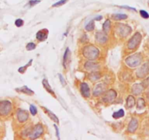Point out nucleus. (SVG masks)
Masks as SVG:
<instances>
[{
    "label": "nucleus",
    "mask_w": 149,
    "mask_h": 140,
    "mask_svg": "<svg viewBox=\"0 0 149 140\" xmlns=\"http://www.w3.org/2000/svg\"><path fill=\"white\" fill-rule=\"evenodd\" d=\"M82 53L85 58H86L87 59L90 61H94V60H96V58H98L99 57L100 50L95 46L92 45H89L83 48Z\"/></svg>",
    "instance_id": "obj_1"
},
{
    "label": "nucleus",
    "mask_w": 149,
    "mask_h": 140,
    "mask_svg": "<svg viewBox=\"0 0 149 140\" xmlns=\"http://www.w3.org/2000/svg\"><path fill=\"white\" fill-rule=\"evenodd\" d=\"M143 57L140 53H135L126 58L125 63L127 66L131 68H135L138 67L142 63Z\"/></svg>",
    "instance_id": "obj_2"
},
{
    "label": "nucleus",
    "mask_w": 149,
    "mask_h": 140,
    "mask_svg": "<svg viewBox=\"0 0 149 140\" xmlns=\"http://www.w3.org/2000/svg\"><path fill=\"white\" fill-rule=\"evenodd\" d=\"M142 40V35L139 32L135 33L129 40L127 43V48L130 50H135L136 49Z\"/></svg>",
    "instance_id": "obj_3"
},
{
    "label": "nucleus",
    "mask_w": 149,
    "mask_h": 140,
    "mask_svg": "<svg viewBox=\"0 0 149 140\" xmlns=\"http://www.w3.org/2000/svg\"><path fill=\"white\" fill-rule=\"evenodd\" d=\"M115 32L121 37H125L132 32V29L128 25L119 24L115 28Z\"/></svg>",
    "instance_id": "obj_4"
},
{
    "label": "nucleus",
    "mask_w": 149,
    "mask_h": 140,
    "mask_svg": "<svg viewBox=\"0 0 149 140\" xmlns=\"http://www.w3.org/2000/svg\"><path fill=\"white\" fill-rule=\"evenodd\" d=\"M12 110V104L10 101L3 100L0 102V115H8Z\"/></svg>",
    "instance_id": "obj_5"
},
{
    "label": "nucleus",
    "mask_w": 149,
    "mask_h": 140,
    "mask_svg": "<svg viewBox=\"0 0 149 140\" xmlns=\"http://www.w3.org/2000/svg\"><path fill=\"white\" fill-rule=\"evenodd\" d=\"M44 132V128L42 124L38 123L36 126H34V128L31 133H29V138L31 139H35L39 138L40 136L43 134Z\"/></svg>",
    "instance_id": "obj_6"
},
{
    "label": "nucleus",
    "mask_w": 149,
    "mask_h": 140,
    "mask_svg": "<svg viewBox=\"0 0 149 140\" xmlns=\"http://www.w3.org/2000/svg\"><path fill=\"white\" fill-rule=\"evenodd\" d=\"M116 96H117V93L116 92L113 90V89H111L105 92L104 93V96L102 97V101L105 103H112L116 98Z\"/></svg>",
    "instance_id": "obj_7"
},
{
    "label": "nucleus",
    "mask_w": 149,
    "mask_h": 140,
    "mask_svg": "<svg viewBox=\"0 0 149 140\" xmlns=\"http://www.w3.org/2000/svg\"><path fill=\"white\" fill-rule=\"evenodd\" d=\"M149 72V63H145L143 64L140 67L137 69L136 74L139 78H143L146 77Z\"/></svg>",
    "instance_id": "obj_8"
},
{
    "label": "nucleus",
    "mask_w": 149,
    "mask_h": 140,
    "mask_svg": "<svg viewBox=\"0 0 149 140\" xmlns=\"http://www.w3.org/2000/svg\"><path fill=\"white\" fill-rule=\"evenodd\" d=\"M107 34L105 32H102V31H99L97 32L95 35V41L96 43L100 44V45H104L107 42Z\"/></svg>",
    "instance_id": "obj_9"
},
{
    "label": "nucleus",
    "mask_w": 149,
    "mask_h": 140,
    "mask_svg": "<svg viewBox=\"0 0 149 140\" xmlns=\"http://www.w3.org/2000/svg\"><path fill=\"white\" fill-rule=\"evenodd\" d=\"M80 90L82 96L84 98H89L91 96L90 88L88 87V84L86 82H81L80 85Z\"/></svg>",
    "instance_id": "obj_10"
},
{
    "label": "nucleus",
    "mask_w": 149,
    "mask_h": 140,
    "mask_svg": "<svg viewBox=\"0 0 149 140\" xmlns=\"http://www.w3.org/2000/svg\"><path fill=\"white\" fill-rule=\"evenodd\" d=\"M48 31L47 29H43L36 34V39L39 42H44L48 38Z\"/></svg>",
    "instance_id": "obj_11"
},
{
    "label": "nucleus",
    "mask_w": 149,
    "mask_h": 140,
    "mask_svg": "<svg viewBox=\"0 0 149 140\" xmlns=\"http://www.w3.org/2000/svg\"><path fill=\"white\" fill-rule=\"evenodd\" d=\"M29 118V113L26 110H19L17 112V119L20 123H24Z\"/></svg>",
    "instance_id": "obj_12"
},
{
    "label": "nucleus",
    "mask_w": 149,
    "mask_h": 140,
    "mask_svg": "<svg viewBox=\"0 0 149 140\" xmlns=\"http://www.w3.org/2000/svg\"><path fill=\"white\" fill-rule=\"evenodd\" d=\"M70 61V50L69 48H67L63 56V67L65 69H67Z\"/></svg>",
    "instance_id": "obj_13"
},
{
    "label": "nucleus",
    "mask_w": 149,
    "mask_h": 140,
    "mask_svg": "<svg viewBox=\"0 0 149 140\" xmlns=\"http://www.w3.org/2000/svg\"><path fill=\"white\" fill-rule=\"evenodd\" d=\"M105 91V85L103 83H99L94 88L93 95L96 97L102 95V93H104Z\"/></svg>",
    "instance_id": "obj_14"
},
{
    "label": "nucleus",
    "mask_w": 149,
    "mask_h": 140,
    "mask_svg": "<svg viewBox=\"0 0 149 140\" xmlns=\"http://www.w3.org/2000/svg\"><path fill=\"white\" fill-rule=\"evenodd\" d=\"M41 108L43 110V112L47 115L49 117V118L50 119H51L53 122H55V123H56L57 124L59 123V120H58V117L53 112L51 111V110H49L48 108H46V107H45V106H41Z\"/></svg>",
    "instance_id": "obj_15"
},
{
    "label": "nucleus",
    "mask_w": 149,
    "mask_h": 140,
    "mask_svg": "<svg viewBox=\"0 0 149 140\" xmlns=\"http://www.w3.org/2000/svg\"><path fill=\"white\" fill-rule=\"evenodd\" d=\"M85 69L87 71H91V72H96L100 69V65L98 63L92 62V61H87L85 63Z\"/></svg>",
    "instance_id": "obj_16"
},
{
    "label": "nucleus",
    "mask_w": 149,
    "mask_h": 140,
    "mask_svg": "<svg viewBox=\"0 0 149 140\" xmlns=\"http://www.w3.org/2000/svg\"><path fill=\"white\" fill-rule=\"evenodd\" d=\"M15 91H17L19 93H24V94L28 95V96H32V95L34 94V92L33 91H32L31 89H29L26 85H24L23 87L15 88Z\"/></svg>",
    "instance_id": "obj_17"
},
{
    "label": "nucleus",
    "mask_w": 149,
    "mask_h": 140,
    "mask_svg": "<svg viewBox=\"0 0 149 140\" xmlns=\"http://www.w3.org/2000/svg\"><path fill=\"white\" fill-rule=\"evenodd\" d=\"M138 127V121L135 118H132L130 122V124L128 126V131L130 133H135Z\"/></svg>",
    "instance_id": "obj_18"
},
{
    "label": "nucleus",
    "mask_w": 149,
    "mask_h": 140,
    "mask_svg": "<svg viewBox=\"0 0 149 140\" xmlns=\"http://www.w3.org/2000/svg\"><path fill=\"white\" fill-rule=\"evenodd\" d=\"M43 85L44 88L45 89L46 91L48 92L51 95H52L54 98H56V94H55V92L53 91V89H52L51 87V85H49L47 79H43Z\"/></svg>",
    "instance_id": "obj_19"
},
{
    "label": "nucleus",
    "mask_w": 149,
    "mask_h": 140,
    "mask_svg": "<svg viewBox=\"0 0 149 140\" xmlns=\"http://www.w3.org/2000/svg\"><path fill=\"white\" fill-rule=\"evenodd\" d=\"M143 86L142 84H135L133 86H132V93L135 94V95H139L142 92H143Z\"/></svg>",
    "instance_id": "obj_20"
},
{
    "label": "nucleus",
    "mask_w": 149,
    "mask_h": 140,
    "mask_svg": "<svg viewBox=\"0 0 149 140\" xmlns=\"http://www.w3.org/2000/svg\"><path fill=\"white\" fill-rule=\"evenodd\" d=\"M135 105V99L134 96H129L126 99V107L127 108H132Z\"/></svg>",
    "instance_id": "obj_21"
},
{
    "label": "nucleus",
    "mask_w": 149,
    "mask_h": 140,
    "mask_svg": "<svg viewBox=\"0 0 149 140\" xmlns=\"http://www.w3.org/2000/svg\"><path fill=\"white\" fill-rule=\"evenodd\" d=\"M102 29H103V31L107 34L110 31L111 29V20H106L104 23V24L102 26Z\"/></svg>",
    "instance_id": "obj_22"
},
{
    "label": "nucleus",
    "mask_w": 149,
    "mask_h": 140,
    "mask_svg": "<svg viewBox=\"0 0 149 140\" xmlns=\"http://www.w3.org/2000/svg\"><path fill=\"white\" fill-rule=\"evenodd\" d=\"M128 18V16L125 14H113L112 15V18L115 20H125Z\"/></svg>",
    "instance_id": "obj_23"
},
{
    "label": "nucleus",
    "mask_w": 149,
    "mask_h": 140,
    "mask_svg": "<svg viewBox=\"0 0 149 140\" xmlns=\"http://www.w3.org/2000/svg\"><path fill=\"white\" fill-rule=\"evenodd\" d=\"M32 61H33V60H32V59H30L29 62L26 63L25 66H24V67H20L19 69H18V72L21 73V74H24V73L25 72L26 70H27V68L29 67H30V66L32 65Z\"/></svg>",
    "instance_id": "obj_24"
},
{
    "label": "nucleus",
    "mask_w": 149,
    "mask_h": 140,
    "mask_svg": "<svg viewBox=\"0 0 149 140\" xmlns=\"http://www.w3.org/2000/svg\"><path fill=\"white\" fill-rule=\"evenodd\" d=\"M124 116V111L122 109L119 110L118 111L115 112L113 114V117L115 118V119H118V118H121V117H122Z\"/></svg>",
    "instance_id": "obj_25"
},
{
    "label": "nucleus",
    "mask_w": 149,
    "mask_h": 140,
    "mask_svg": "<svg viewBox=\"0 0 149 140\" xmlns=\"http://www.w3.org/2000/svg\"><path fill=\"white\" fill-rule=\"evenodd\" d=\"M94 27H95V25H94V20H91L90 22H88L87 25L86 26V27H85V29L86 31H93L94 29Z\"/></svg>",
    "instance_id": "obj_26"
},
{
    "label": "nucleus",
    "mask_w": 149,
    "mask_h": 140,
    "mask_svg": "<svg viewBox=\"0 0 149 140\" xmlns=\"http://www.w3.org/2000/svg\"><path fill=\"white\" fill-rule=\"evenodd\" d=\"M145 105V100L143 98H139L137 100V109H143L144 108Z\"/></svg>",
    "instance_id": "obj_27"
},
{
    "label": "nucleus",
    "mask_w": 149,
    "mask_h": 140,
    "mask_svg": "<svg viewBox=\"0 0 149 140\" xmlns=\"http://www.w3.org/2000/svg\"><path fill=\"white\" fill-rule=\"evenodd\" d=\"M68 0H59L58 2H56L55 4H53L52 5V7H60V6H62L63 5H64V4H66Z\"/></svg>",
    "instance_id": "obj_28"
},
{
    "label": "nucleus",
    "mask_w": 149,
    "mask_h": 140,
    "mask_svg": "<svg viewBox=\"0 0 149 140\" xmlns=\"http://www.w3.org/2000/svg\"><path fill=\"white\" fill-rule=\"evenodd\" d=\"M29 110H30L31 114H32L33 116L36 115L37 113V107L34 106V105H33V104H31V105H30V109H29Z\"/></svg>",
    "instance_id": "obj_29"
},
{
    "label": "nucleus",
    "mask_w": 149,
    "mask_h": 140,
    "mask_svg": "<svg viewBox=\"0 0 149 140\" xmlns=\"http://www.w3.org/2000/svg\"><path fill=\"white\" fill-rule=\"evenodd\" d=\"M36 48V45L33 42H29L26 45V49L27 50H33L34 49Z\"/></svg>",
    "instance_id": "obj_30"
},
{
    "label": "nucleus",
    "mask_w": 149,
    "mask_h": 140,
    "mask_svg": "<svg viewBox=\"0 0 149 140\" xmlns=\"http://www.w3.org/2000/svg\"><path fill=\"white\" fill-rule=\"evenodd\" d=\"M140 14L142 16V18H143L145 19H148L149 18V14L145 11V10H140Z\"/></svg>",
    "instance_id": "obj_31"
},
{
    "label": "nucleus",
    "mask_w": 149,
    "mask_h": 140,
    "mask_svg": "<svg viewBox=\"0 0 149 140\" xmlns=\"http://www.w3.org/2000/svg\"><path fill=\"white\" fill-rule=\"evenodd\" d=\"M24 24V21L22 19H17L15 21V26H17V27H21V26H22Z\"/></svg>",
    "instance_id": "obj_32"
},
{
    "label": "nucleus",
    "mask_w": 149,
    "mask_h": 140,
    "mask_svg": "<svg viewBox=\"0 0 149 140\" xmlns=\"http://www.w3.org/2000/svg\"><path fill=\"white\" fill-rule=\"evenodd\" d=\"M40 2V0H30L29 2V5L30 7H33V6H35L36 5H37Z\"/></svg>",
    "instance_id": "obj_33"
},
{
    "label": "nucleus",
    "mask_w": 149,
    "mask_h": 140,
    "mask_svg": "<svg viewBox=\"0 0 149 140\" xmlns=\"http://www.w3.org/2000/svg\"><path fill=\"white\" fill-rule=\"evenodd\" d=\"M58 77H59V80H60V82L62 83L63 86H65L67 85V82H66V80H64V78L63 77V76L61 74H58Z\"/></svg>",
    "instance_id": "obj_34"
},
{
    "label": "nucleus",
    "mask_w": 149,
    "mask_h": 140,
    "mask_svg": "<svg viewBox=\"0 0 149 140\" xmlns=\"http://www.w3.org/2000/svg\"><path fill=\"white\" fill-rule=\"evenodd\" d=\"M143 88H146L148 87L149 85V77L148 78V79H146L145 80H144L143 81Z\"/></svg>",
    "instance_id": "obj_35"
},
{
    "label": "nucleus",
    "mask_w": 149,
    "mask_h": 140,
    "mask_svg": "<svg viewBox=\"0 0 149 140\" xmlns=\"http://www.w3.org/2000/svg\"><path fill=\"white\" fill-rule=\"evenodd\" d=\"M54 128H56V136H57L58 139H60V137H59V131H58V128L56 125H54Z\"/></svg>",
    "instance_id": "obj_36"
},
{
    "label": "nucleus",
    "mask_w": 149,
    "mask_h": 140,
    "mask_svg": "<svg viewBox=\"0 0 149 140\" xmlns=\"http://www.w3.org/2000/svg\"><path fill=\"white\" fill-rule=\"evenodd\" d=\"M122 7H124V8H126V9H130V10H135V11H136V9H135V8H133V7H126V6H122Z\"/></svg>",
    "instance_id": "obj_37"
},
{
    "label": "nucleus",
    "mask_w": 149,
    "mask_h": 140,
    "mask_svg": "<svg viewBox=\"0 0 149 140\" xmlns=\"http://www.w3.org/2000/svg\"><path fill=\"white\" fill-rule=\"evenodd\" d=\"M147 97L149 99V90H148V91L147 92Z\"/></svg>",
    "instance_id": "obj_38"
}]
</instances>
